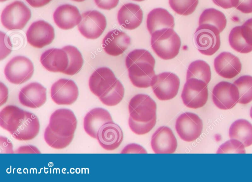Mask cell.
<instances>
[{
  "label": "cell",
  "instance_id": "obj_1",
  "mask_svg": "<svg viewBox=\"0 0 252 182\" xmlns=\"http://www.w3.org/2000/svg\"><path fill=\"white\" fill-rule=\"evenodd\" d=\"M125 63L129 78L133 85L139 88L151 86L156 75L155 60L149 51L145 49H135L126 56Z\"/></svg>",
  "mask_w": 252,
  "mask_h": 182
},
{
  "label": "cell",
  "instance_id": "obj_2",
  "mask_svg": "<svg viewBox=\"0 0 252 182\" xmlns=\"http://www.w3.org/2000/svg\"><path fill=\"white\" fill-rule=\"evenodd\" d=\"M179 36L171 28H163L151 34V47L160 58L167 60L177 56L181 47Z\"/></svg>",
  "mask_w": 252,
  "mask_h": 182
},
{
  "label": "cell",
  "instance_id": "obj_3",
  "mask_svg": "<svg viewBox=\"0 0 252 182\" xmlns=\"http://www.w3.org/2000/svg\"><path fill=\"white\" fill-rule=\"evenodd\" d=\"M220 32L215 26L199 25L194 35V43L200 53L206 56L214 54L220 46Z\"/></svg>",
  "mask_w": 252,
  "mask_h": 182
},
{
  "label": "cell",
  "instance_id": "obj_4",
  "mask_svg": "<svg viewBox=\"0 0 252 182\" xmlns=\"http://www.w3.org/2000/svg\"><path fill=\"white\" fill-rule=\"evenodd\" d=\"M31 17V11L22 1L16 0L7 5L1 14V22L8 30H22Z\"/></svg>",
  "mask_w": 252,
  "mask_h": 182
},
{
  "label": "cell",
  "instance_id": "obj_5",
  "mask_svg": "<svg viewBox=\"0 0 252 182\" xmlns=\"http://www.w3.org/2000/svg\"><path fill=\"white\" fill-rule=\"evenodd\" d=\"M208 98L207 84L196 78L187 79L181 93L183 102L187 107L198 109L205 105Z\"/></svg>",
  "mask_w": 252,
  "mask_h": 182
},
{
  "label": "cell",
  "instance_id": "obj_6",
  "mask_svg": "<svg viewBox=\"0 0 252 182\" xmlns=\"http://www.w3.org/2000/svg\"><path fill=\"white\" fill-rule=\"evenodd\" d=\"M129 117L138 122H148L156 118L157 104L148 95L137 94L130 100Z\"/></svg>",
  "mask_w": 252,
  "mask_h": 182
},
{
  "label": "cell",
  "instance_id": "obj_7",
  "mask_svg": "<svg viewBox=\"0 0 252 182\" xmlns=\"http://www.w3.org/2000/svg\"><path fill=\"white\" fill-rule=\"evenodd\" d=\"M34 71L33 65L28 58L17 56L6 64L4 73L6 79L14 84H21L29 80Z\"/></svg>",
  "mask_w": 252,
  "mask_h": 182
},
{
  "label": "cell",
  "instance_id": "obj_8",
  "mask_svg": "<svg viewBox=\"0 0 252 182\" xmlns=\"http://www.w3.org/2000/svg\"><path fill=\"white\" fill-rule=\"evenodd\" d=\"M180 84V79L176 74L165 72L156 75L151 86L156 97L160 100L165 101L176 96Z\"/></svg>",
  "mask_w": 252,
  "mask_h": 182
},
{
  "label": "cell",
  "instance_id": "obj_9",
  "mask_svg": "<svg viewBox=\"0 0 252 182\" xmlns=\"http://www.w3.org/2000/svg\"><path fill=\"white\" fill-rule=\"evenodd\" d=\"M175 129L182 140L190 142L197 139L201 134L203 122L197 115L185 112L177 119Z\"/></svg>",
  "mask_w": 252,
  "mask_h": 182
},
{
  "label": "cell",
  "instance_id": "obj_10",
  "mask_svg": "<svg viewBox=\"0 0 252 182\" xmlns=\"http://www.w3.org/2000/svg\"><path fill=\"white\" fill-rule=\"evenodd\" d=\"M77 121L73 112L68 109H59L51 115L48 125L56 134L65 137L74 136Z\"/></svg>",
  "mask_w": 252,
  "mask_h": 182
},
{
  "label": "cell",
  "instance_id": "obj_11",
  "mask_svg": "<svg viewBox=\"0 0 252 182\" xmlns=\"http://www.w3.org/2000/svg\"><path fill=\"white\" fill-rule=\"evenodd\" d=\"M82 20L77 25L81 34L88 39L98 38L105 30V17L97 10H89L82 14Z\"/></svg>",
  "mask_w": 252,
  "mask_h": 182
},
{
  "label": "cell",
  "instance_id": "obj_12",
  "mask_svg": "<svg viewBox=\"0 0 252 182\" xmlns=\"http://www.w3.org/2000/svg\"><path fill=\"white\" fill-rule=\"evenodd\" d=\"M239 91L234 84L221 81L215 86L212 91L214 104L221 110H228L238 103Z\"/></svg>",
  "mask_w": 252,
  "mask_h": 182
},
{
  "label": "cell",
  "instance_id": "obj_13",
  "mask_svg": "<svg viewBox=\"0 0 252 182\" xmlns=\"http://www.w3.org/2000/svg\"><path fill=\"white\" fill-rule=\"evenodd\" d=\"M26 37L31 46L41 48L52 43L55 37L54 29L43 20L37 21L31 25L26 32Z\"/></svg>",
  "mask_w": 252,
  "mask_h": 182
},
{
  "label": "cell",
  "instance_id": "obj_14",
  "mask_svg": "<svg viewBox=\"0 0 252 182\" xmlns=\"http://www.w3.org/2000/svg\"><path fill=\"white\" fill-rule=\"evenodd\" d=\"M78 89L75 82L62 78L55 82L51 88V97L58 105H71L77 100Z\"/></svg>",
  "mask_w": 252,
  "mask_h": 182
},
{
  "label": "cell",
  "instance_id": "obj_15",
  "mask_svg": "<svg viewBox=\"0 0 252 182\" xmlns=\"http://www.w3.org/2000/svg\"><path fill=\"white\" fill-rule=\"evenodd\" d=\"M151 145L156 153H173L177 149V141L170 128L161 126L152 135Z\"/></svg>",
  "mask_w": 252,
  "mask_h": 182
},
{
  "label": "cell",
  "instance_id": "obj_16",
  "mask_svg": "<svg viewBox=\"0 0 252 182\" xmlns=\"http://www.w3.org/2000/svg\"><path fill=\"white\" fill-rule=\"evenodd\" d=\"M117 80L110 68L99 67L91 75L89 80V88L93 94L99 97L111 89Z\"/></svg>",
  "mask_w": 252,
  "mask_h": 182
},
{
  "label": "cell",
  "instance_id": "obj_17",
  "mask_svg": "<svg viewBox=\"0 0 252 182\" xmlns=\"http://www.w3.org/2000/svg\"><path fill=\"white\" fill-rule=\"evenodd\" d=\"M18 99L24 106L39 108L46 101V89L38 83H31L21 89Z\"/></svg>",
  "mask_w": 252,
  "mask_h": 182
},
{
  "label": "cell",
  "instance_id": "obj_18",
  "mask_svg": "<svg viewBox=\"0 0 252 182\" xmlns=\"http://www.w3.org/2000/svg\"><path fill=\"white\" fill-rule=\"evenodd\" d=\"M214 66L221 77L231 79L240 73L242 64L239 59L228 52L220 53L214 60Z\"/></svg>",
  "mask_w": 252,
  "mask_h": 182
},
{
  "label": "cell",
  "instance_id": "obj_19",
  "mask_svg": "<svg viewBox=\"0 0 252 182\" xmlns=\"http://www.w3.org/2000/svg\"><path fill=\"white\" fill-rule=\"evenodd\" d=\"M113 122L109 112L101 108L89 111L84 118L83 127L88 135L96 139L98 132L105 124Z\"/></svg>",
  "mask_w": 252,
  "mask_h": 182
},
{
  "label": "cell",
  "instance_id": "obj_20",
  "mask_svg": "<svg viewBox=\"0 0 252 182\" xmlns=\"http://www.w3.org/2000/svg\"><path fill=\"white\" fill-rule=\"evenodd\" d=\"M53 19L59 28L67 30L78 25L82 20V15L76 6L64 4L56 8L53 14Z\"/></svg>",
  "mask_w": 252,
  "mask_h": 182
},
{
  "label": "cell",
  "instance_id": "obj_21",
  "mask_svg": "<svg viewBox=\"0 0 252 182\" xmlns=\"http://www.w3.org/2000/svg\"><path fill=\"white\" fill-rule=\"evenodd\" d=\"M130 44V38L118 30L109 31L102 40V47L108 55L117 56L123 54Z\"/></svg>",
  "mask_w": 252,
  "mask_h": 182
},
{
  "label": "cell",
  "instance_id": "obj_22",
  "mask_svg": "<svg viewBox=\"0 0 252 182\" xmlns=\"http://www.w3.org/2000/svg\"><path fill=\"white\" fill-rule=\"evenodd\" d=\"M96 139L103 149L113 151L121 144L123 140V133L118 124L112 122L105 124L100 128Z\"/></svg>",
  "mask_w": 252,
  "mask_h": 182
},
{
  "label": "cell",
  "instance_id": "obj_23",
  "mask_svg": "<svg viewBox=\"0 0 252 182\" xmlns=\"http://www.w3.org/2000/svg\"><path fill=\"white\" fill-rule=\"evenodd\" d=\"M40 62L48 71L63 73L68 65L66 52L63 49L51 48L44 52L40 57Z\"/></svg>",
  "mask_w": 252,
  "mask_h": 182
},
{
  "label": "cell",
  "instance_id": "obj_24",
  "mask_svg": "<svg viewBox=\"0 0 252 182\" xmlns=\"http://www.w3.org/2000/svg\"><path fill=\"white\" fill-rule=\"evenodd\" d=\"M143 16V11L139 5L127 3L124 4L118 11L117 20L124 28L132 30L140 25Z\"/></svg>",
  "mask_w": 252,
  "mask_h": 182
},
{
  "label": "cell",
  "instance_id": "obj_25",
  "mask_svg": "<svg viewBox=\"0 0 252 182\" xmlns=\"http://www.w3.org/2000/svg\"><path fill=\"white\" fill-rule=\"evenodd\" d=\"M26 111L17 106L8 105L0 112V125L12 135L24 121Z\"/></svg>",
  "mask_w": 252,
  "mask_h": 182
},
{
  "label": "cell",
  "instance_id": "obj_26",
  "mask_svg": "<svg viewBox=\"0 0 252 182\" xmlns=\"http://www.w3.org/2000/svg\"><path fill=\"white\" fill-rule=\"evenodd\" d=\"M147 28L151 34L156 30L163 28L174 27V19L173 16L166 9L156 8L148 14L146 21Z\"/></svg>",
  "mask_w": 252,
  "mask_h": 182
},
{
  "label": "cell",
  "instance_id": "obj_27",
  "mask_svg": "<svg viewBox=\"0 0 252 182\" xmlns=\"http://www.w3.org/2000/svg\"><path fill=\"white\" fill-rule=\"evenodd\" d=\"M39 129L40 124L37 117L33 113L26 111L24 121L12 135L18 140H31L37 135Z\"/></svg>",
  "mask_w": 252,
  "mask_h": 182
},
{
  "label": "cell",
  "instance_id": "obj_28",
  "mask_svg": "<svg viewBox=\"0 0 252 182\" xmlns=\"http://www.w3.org/2000/svg\"><path fill=\"white\" fill-rule=\"evenodd\" d=\"M229 137L241 141L245 147L252 145V124L244 119L235 121L229 129Z\"/></svg>",
  "mask_w": 252,
  "mask_h": 182
},
{
  "label": "cell",
  "instance_id": "obj_29",
  "mask_svg": "<svg viewBox=\"0 0 252 182\" xmlns=\"http://www.w3.org/2000/svg\"><path fill=\"white\" fill-rule=\"evenodd\" d=\"M226 23L227 20L224 14L213 8L205 9L199 18V25L203 24L213 25L217 28L220 32L225 29Z\"/></svg>",
  "mask_w": 252,
  "mask_h": 182
},
{
  "label": "cell",
  "instance_id": "obj_30",
  "mask_svg": "<svg viewBox=\"0 0 252 182\" xmlns=\"http://www.w3.org/2000/svg\"><path fill=\"white\" fill-rule=\"evenodd\" d=\"M187 80L196 78L208 84L211 78V72L209 65L202 60H196L189 66L187 72Z\"/></svg>",
  "mask_w": 252,
  "mask_h": 182
},
{
  "label": "cell",
  "instance_id": "obj_31",
  "mask_svg": "<svg viewBox=\"0 0 252 182\" xmlns=\"http://www.w3.org/2000/svg\"><path fill=\"white\" fill-rule=\"evenodd\" d=\"M67 53L68 58V65L63 73L68 75H73L81 69L83 64V59L80 51L74 46L67 45L62 48Z\"/></svg>",
  "mask_w": 252,
  "mask_h": 182
},
{
  "label": "cell",
  "instance_id": "obj_32",
  "mask_svg": "<svg viewBox=\"0 0 252 182\" xmlns=\"http://www.w3.org/2000/svg\"><path fill=\"white\" fill-rule=\"evenodd\" d=\"M125 94L124 88L119 80L115 82L111 89L99 97L100 101L108 106H114L123 99Z\"/></svg>",
  "mask_w": 252,
  "mask_h": 182
},
{
  "label": "cell",
  "instance_id": "obj_33",
  "mask_svg": "<svg viewBox=\"0 0 252 182\" xmlns=\"http://www.w3.org/2000/svg\"><path fill=\"white\" fill-rule=\"evenodd\" d=\"M233 84L237 86L239 91L238 103L246 104L252 101V76H242L236 80Z\"/></svg>",
  "mask_w": 252,
  "mask_h": 182
},
{
  "label": "cell",
  "instance_id": "obj_34",
  "mask_svg": "<svg viewBox=\"0 0 252 182\" xmlns=\"http://www.w3.org/2000/svg\"><path fill=\"white\" fill-rule=\"evenodd\" d=\"M228 40L231 47L238 52L247 54L252 51V46L247 43L242 35L241 26L235 27L231 30Z\"/></svg>",
  "mask_w": 252,
  "mask_h": 182
},
{
  "label": "cell",
  "instance_id": "obj_35",
  "mask_svg": "<svg viewBox=\"0 0 252 182\" xmlns=\"http://www.w3.org/2000/svg\"><path fill=\"white\" fill-rule=\"evenodd\" d=\"M74 136L63 137L54 133L48 125L45 129L44 138L48 146L60 150L67 147L72 142Z\"/></svg>",
  "mask_w": 252,
  "mask_h": 182
},
{
  "label": "cell",
  "instance_id": "obj_36",
  "mask_svg": "<svg viewBox=\"0 0 252 182\" xmlns=\"http://www.w3.org/2000/svg\"><path fill=\"white\" fill-rule=\"evenodd\" d=\"M198 1V0H169V4L176 13L187 16L195 11Z\"/></svg>",
  "mask_w": 252,
  "mask_h": 182
},
{
  "label": "cell",
  "instance_id": "obj_37",
  "mask_svg": "<svg viewBox=\"0 0 252 182\" xmlns=\"http://www.w3.org/2000/svg\"><path fill=\"white\" fill-rule=\"evenodd\" d=\"M244 144L236 139H230L221 144L217 153H246Z\"/></svg>",
  "mask_w": 252,
  "mask_h": 182
},
{
  "label": "cell",
  "instance_id": "obj_38",
  "mask_svg": "<svg viewBox=\"0 0 252 182\" xmlns=\"http://www.w3.org/2000/svg\"><path fill=\"white\" fill-rule=\"evenodd\" d=\"M156 123V118L150 121L143 122L133 120L129 117L128 125L131 131L137 135H143L149 132Z\"/></svg>",
  "mask_w": 252,
  "mask_h": 182
},
{
  "label": "cell",
  "instance_id": "obj_39",
  "mask_svg": "<svg viewBox=\"0 0 252 182\" xmlns=\"http://www.w3.org/2000/svg\"><path fill=\"white\" fill-rule=\"evenodd\" d=\"M241 34L245 41L252 46V18L241 26Z\"/></svg>",
  "mask_w": 252,
  "mask_h": 182
},
{
  "label": "cell",
  "instance_id": "obj_40",
  "mask_svg": "<svg viewBox=\"0 0 252 182\" xmlns=\"http://www.w3.org/2000/svg\"><path fill=\"white\" fill-rule=\"evenodd\" d=\"M1 40V50H0V60L4 59L11 51V46H6L10 43V38L7 36L5 33L0 32Z\"/></svg>",
  "mask_w": 252,
  "mask_h": 182
},
{
  "label": "cell",
  "instance_id": "obj_41",
  "mask_svg": "<svg viewBox=\"0 0 252 182\" xmlns=\"http://www.w3.org/2000/svg\"><path fill=\"white\" fill-rule=\"evenodd\" d=\"M121 153H147V151L141 146L136 144L126 145L121 151Z\"/></svg>",
  "mask_w": 252,
  "mask_h": 182
},
{
  "label": "cell",
  "instance_id": "obj_42",
  "mask_svg": "<svg viewBox=\"0 0 252 182\" xmlns=\"http://www.w3.org/2000/svg\"><path fill=\"white\" fill-rule=\"evenodd\" d=\"M94 1L99 8L109 10L118 5L119 0H94Z\"/></svg>",
  "mask_w": 252,
  "mask_h": 182
},
{
  "label": "cell",
  "instance_id": "obj_43",
  "mask_svg": "<svg viewBox=\"0 0 252 182\" xmlns=\"http://www.w3.org/2000/svg\"><path fill=\"white\" fill-rule=\"evenodd\" d=\"M236 9L242 13H252V0H239Z\"/></svg>",
  "mask_w": 252,
  "mask_h": 182
},
{
  "label": "cell",
  "instance_id": "obj_44",
  "mask_svg": "<svg viewBox=\"0 0 252 182\" xmlns=\"http://www.w3.org/2000/svg\"><path fill=\"white\" fill-rule=\"evenodd\" d=\"M214 3L218 6L224 9H228L236 7L239 0H212Z\"/></svg>",
  "mask_w": 252,
  "mask_h": 182
},
{
  "label": "cell",
  "instance_id": "obj_45",
  "mask_svg": "<svg viewBox=\"0 0 252 182\" xmlns=\"http://www.w3.org/2000/svg\"><path fill=\"white\" fill-rule=\"evenodd\" d=\"M1 153H14L11 142L5 137L0 136Z\"/></svg>",
  "mask_w": 252,
  "mask_h": 182
},
{
  "label": "cell",
  "instance_id": "obj_46",
  "mask_svg": "<svg viewBox=\"0 0 252 182\" xmlns=\"http://www.w3.org/2000/svg\"><path fill=\"white\" fill-rule=\"evenodd\" d=\"M16 153H40L39 151L33 146H25L19 148Z\"/></svg>",
  "mask_w": 252,
  "mask_h": 182
},
{
  "label": "cell",
  "instance_id": "obj_47",
  "mask_svg": "<svg viewBox=\"0 0 252 182\" xmlns=\"http://www.w3.org/2000/svg\"><path fill=\"white\" fill-rule=\"evenodd\" d=\"M33 7H42L49 3L52 0H26Z\"/></svg>",
  "mask_w": 252,
  "mask_h": 182
},
{
  "label": "cell",
  "instance_id": "obj_48",
  "mask_svg": "<svg viewBox=\"0 0 252 182\" xmlns=\"http://www.w3.org/2000/svg\"><path fill=\"white\" fill-rule=\"evenodd\" d=\"M8 98V89L7 87L0 82V105L5 103Z\"/></svg>",
  "mask_w": 252,
  "mask_h": 182
},
{
  "label": "cell",
  "instance_id": "obj_49",
  "mask_svg": "<svg viewBox=\"0 0 252 182\" xmlns=\"http://www.w3.org/2000/svg\"><path fill=\"white\" fill-rule=\"evenodd\" d=\"M250 116L251 118L252 119V106L250 109Z\"/></svg>",
  "mask_w": 252,
  "mask_h": 182
},
{
  "label": "cell",
  "instance_id": "obj_50",
  "mask_svg": "<svg viewBox=\"0 0 252 182\" xmlns=\"http://www.w3.org/2000/svg\"><path fill=\"white\" fill-rule=\"evenodd\" d=\"M72 0L74 1H76V2H82V1H84L85 0Z\"/></svg>",
  "mask_w": 252,
  "mask_h": 182
},
{
  "label": "cell",
  "instance_id": "obj_51",
  "mask_svg": "<svg viewBox=\"0 0 252 182\" xmlns=\"http://www.w3.org/2000/svg\"><path fill=\"white\" fill-rule=\"evenodd\" d=\"M132 0L136 1H144L145 0Z\"/></svg>",
  "mask_w": 252,
  "mask_h": 182
},
{
  "label": "cell",
  "instance_id": "obj_52",
  "mask_svg": "<svg viewBox=\"0 0 252 182\" xmlns=\"http://www.w3.org/2000/svg\"><path fill=\"white\" fill-rule=\"evenodd\" d=\"M6 0H0V2H3V1H5Z\"/></svg>",
  "mask_w": 252,
  "mask_h": 182
}]
</instances>
